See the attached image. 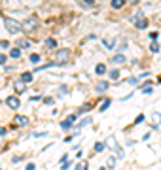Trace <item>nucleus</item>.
<instances>
[{"mask_svg":"<svg viewBox=\"0 0 161 170\" xmlns=\"http://www.w3.org/2000/svg\"><path fill=\"white\" fill-rule=\"evenodd\" d=\"M108 168H114V166H116V157H108Z\"/></svg>","mask_w":161,"mask_h":170,"instance_id":"nucleus-20","label":"nucleus"},{"mask_svg":"<svg viewBox=\"0 0 161 170\" xmlns=\"http://www.w3.org/2000/svg\"><path fill=\"white\" fill-rule=\"evenodd\" d=\"M82 4H85V6H93V4H95V0H82Z\"/></svg>","mask_w":161,"mask_h":170,"instance_id":"nucleus-27","label":"nucleus"},{"mask_svg":"<svg viewBox=\"0 0 161 170\" xmlns=\"http://www.w3.org/2000/svg\"><path fill=\"white\" fill-rule=\"evenodd\" d=\"M6 132H8L6 128H4V127H0V136H4V134H6Z\"/></svg>","mask_w":161,"mask_h":170,"instance_id":"nucleus-35","label":"nucleus"},{"mask_svg":"<svg viewBox=\"0 0 161 170\" xmlns=\"http://www.w3.org/2000/svg\"><path fill=\"white\" fill-rule=\"evenodd\" d=\"M30 61H32V63H40V55L38 53H32V55H30Z\"/></svg>","mask_w":161,"mask_h":170,"instance_id":"nucleus-24","label":"nucleus"},{"mask_svg":"<svg viewBox=\"0 0 161 170\" xmlns=\"http://www.w3.org/2000/svg\"><path fill=\"white\" fill-rule=\"evenodd\" d=\"M99 170H106V168H104V166H101V168H99Z\"/></svg>","mask_w":161,"mask_h":170,"instance_id":"nucleus-36","label":"nucleus"},{"mask_svg":"<svg viewBox=\"0 0 161 170\" xmlns=\"http://www.w3.org/2000/svg\"><path fill=\"white\" fill-rule=\"evenodd\" d=\"M150 117H152V121H154V128H159V127H161V113L155 112V113H152Z\"/></svg>","mask_w":161,"mask_h":170,"instance_id":"nucleus-7","label":"nucleus"},{"mask_svg":"<svg viewBox=\"0 0 161 170\" xmlns=\"http://www.w3.org/2000/svg\"><path fill=\"white\" fill-rule=\"evenodd\" d=\"M12 125L13 127H25V125H29V117H25V115H13Z\"/></svg>","mask_w":161,"mask_h":170,"instance_id":"nucleus-4","label":"nucleus"},{"mask_svg":"<svg viewBox=\"0 0 161 170\" xmlns=\"http://www.w3.org/2000/svg\"><path fill=\"white\" fill-rule=\"evenodd\" d=\"M131 2H137V0H131Z\"/></svg>","mask_w":161,"mask_h":170,"instance_id":"nucleus-37","label":"nucleus"},{"mask_svg":"<svg viewBox=\"0 0 161 170\" xmlns=\"http://www.w3.org/2000/svg\"><path fill=\"white\" fill-rule=\"evenodd\" d=\"M108 106H110V100H106L104 104H101V112H104V110H108Z\"/></svg>","mask_w":161,"mask_h":170,"instance_id":"nucleus-26","label":"nucleus"},{"mask_svg":"<svg viewBox=\"0 0 161 170\" xmlns=\"http://www.w3.org/2000/svg\"><path fill=\"white\" fill-rule=\"evenodd\" d=\"M10 57H12V59H19V57H21V49H19V47H12Z\"/></svg>","mask_w":161,"mask_h":170,"instance_id":"nucleus-9","label":"nucleus"},{"mask_svg":"<svg viewBox=\"0 0 161 170\" xmlns=\"http://www.w3.org/2000/svg\"><path fill=\"white\" fill-rule=\"evenodd\" d=\"M21 81H23V83H30V81H32V74H30V72L21 74Z\"/></svg>","mask_w":161,"mask_h":170,"instance_id":"nucleus-11","label":"nucleus"},{"mask_svg":"<svg viewBox=\"0 0 161 170\" xmlns=\"http://www.w3.org/2000/svg\"><path fill=\"white\" fill-rule=\"evenodd\" d=\"M6 104L12 108V110H17V108L21 106V102H19L17 96H8V98H6Z\"/></svg>","mask_w":161,"mask_h":170,"instance_id":"nucleus-6","label":"nucleus"},{"mask_svg":"<svg viewBox=\"0 0 161 170\" xmlns=\"http://www.w3.org/2000/svg\"><path fill=\"white\" fill-rule=\"evenodd\" d=\"M150 49H152V53H157V51H159V44H157V42H152Z\"/></svg>","mask_w":161,"mask_h":170,"instance_id":"nucleus-21","label":"nucleus"},{"mask_svg":"<svg viewBox=\"0 0 161 170\" xmlns=\"http://www.w3.org/2000/svg\"><path fill=\"white\" fill-rule=\"evenodd\" d=\"M19 47H25V49H27L29 47V45H30V42H29V40H25V38H21V40H19Z\"/></svg>","mask_w":161,"mask_h":170,"instance_id":"nucleus-17","label":"nucleus"},{"mask_svg":"<svg viewBox=\"0 0 161 170\" xmlns=\"http://www.w3.org/2000/svg\"><path fill=\"white\" fill-rule=\"evenodd\" d=\"M112 61H114L116 64H123V63H125V55H114Z\"/></svg>","mask_w":161,"mask_h":170,"instance_id":"nucleus-12","label":"nucleus"},{"mask_svg":"<svg viewBox=\"0 0 161 170\" xmlns=\"http://www.w3.org/2000/svg\"><path fill=\"white\" fill-rule=\"evenodd\" d=\"M95 72H97V74H99V76H102V74H106V66H104V64H102V63H99V64L95 66Z\"/></svg>","mask_w":161,"mask_h":170,"instance_id":"nucleus-10","label":"nucleus"},{"mask_svg":"<svg viewBox=\"0 0 161 170\" xmlns=\"http://www.w3.org/2000/svg\"><path fill=\"white\" fill-rule=\"evenodd\" d=\"M34 168H36V166H34V164H32V163H29V164H27V166H25V170H34Z\"/></svg>","mask_w":161,"mask_h":170,"instance_id":"nucleus-31","label":"nucleus"},{"mask_svg":"<svg viewBox=\"0 0 161 170\" xmlns=\"http://www.w3.org/2000/svg\"><path fill=\"white\" fill-rule=\"evenodd\" d=\"M21 27H23V28H27V30H34L36 27H38V19H36V17H29L27 21L21 25Z\"/></svg>","mask_w":161,"mask_h":170,"instance_id":"nucleus-5","label":"nucleus"},{"mask_svg":"<svg viewBox=\"0 0 161 170\" xmlns=\"http://www.w3.org/2000/svg\"><path fill=\"white\" fill-rule=\"evenodd\" d=\"M144 121V115H138L137 119H135V125H138V123H142Z\"/></svg>","mask_w":161,"mask_h":170,"instance_id":"nucleus-29","label":"nucleus"},{"mask_svg":"<svg viewBox=\"0 0 161 170\" xmlns=\"http://www.w3.org/2000/svg\"><path fill=\"white\" fill-rule=\"evenodd\" d=\"M4 63H6V55L0 53V64H4Z\"/></svg>","mask_w":161,"mask_h":170,"instance_id":"nucleus-33","label":"nucleus"},{"mask_svg":"<svg viewBox=\"0 0 161 170\" xmlns=\"http://www.w3.org/2000/svg\"><path fill=\"white\" fill-rule=\"evenodd\" d=\"M108 87H110V85H108V83H106V81H101V83H99V85H97V93H102V91H106V89H108Z\"/></svg>","mask_w":161,"mask_h":170,"instance_id":"nucleus-13","label":"nucleus"},{"mask_svg":"<svg viewBox=\"0 0 161 170\" xmlns=\"http://www.w3.org/2000/svg\"><path fill=\"white\" fill-rule=\"evenodd\" d=\"M123 4H125V0H112V8L114 9H119Z\"/></svg>","mask_w":161,"mask_h":170,"instance_id":"nucleus-14","label":"nucleus"},{"mask_svg":"<svg viewBox=\"0 0 161 170\" xmlns=\"http://www.w3.org/2000/svg\"><path fill=\"white\" fill-rule=\"evenodd\" d=\"M70 55H72V51H70L68 47L57 49L55 55H53V63H55V64H66V63L70 61Z\"/></svg>","mask_w":161,"mask_h":170,"instance_id":"nucleus-1","label":"nucleus"},{"mask_svg":"<svg viewBox=\"0 0 161 170\" xmlns=\"http://www.w3.org/2000/svg\"><path fill=\"white\" fill-rule=\"evenodd\" d=\"M89 123H91V117H85V119L80 121V127H85V125H89Z\"/></svg>","mask_w":161,"mask_h":170,"instance_id":"nucleus-25","label":"nucleus"},{"mask_svg":"<svg viewBox=\"0 0 161 170\" xmlns=\"http://www.w3.org/2000/svg\"><path fill=\"white\" fill-rule=\"evenodd\" d=\"M4 25H6V30H8V32H12V34H19L23 30L21 23H17L12 17H4Z\"/></svg>","mask_w":161,"mask_h":170,"instance_id":"nucleus-2","label":"nucleus"},{"mask_svg":"<svg viewBox=\"0 0 161 170\" xmlns=\"http://www.w3.org/2000/svg\"><path fill=\"white\" fill-rule=\"evenodd\" d=\"M102 44H104L106 47H114V45H116V40H102Z\"/></svg>","mask_w":161,"mask_h":170,"instance_id":"nucleus-19","label":"nucleus"},{"mask_svg":"<svg viewBox=\"0 0 161 170\" xmlns=\"http://www.w3.org/2000/svg\"><path fill=\"white\" fill-rule=\"evenodd\" d=\"M129 83H131V85L135 83V85H137V83H138V78H129Z\"/></svg>","mask_w":161,"mask_h":170,"instance_id":"nucleus-30","label":"nucleus"},{"mask_svg":"<svg viewBox=\"0 0 161 170\" xmlns=\"http://www.w3.org/2000/svg\"><path fill=\"white\" fill-rule=\"evenodd\" d=\"M44 102H46V104H53V98H51V96H46V98H44Z\"/></svg>","mask_w":161,"mask_h":170,"instance_id":"nucleus-28","label":"nucleus"},{"mask_svg":"<svg viewBox=\"0 0 161 170\" xmlns=\"http://www.w3.org/2000/svg\"><path fill=\"white\" fill-rule=\"evenodd\" d=\"M119 78V70H110V80H118Z\"/></svg>","mask_w":161,"mask_h":170,"instance_id":"nucleus-22","label":"nucleus"},{"mask_svg":"<svg viewBox=\"0 0 161 170\" xmlns=\"http://www.w3.org/2000/svg\"><path fill=\"white\" fill-rule=\"evenodd\" d=\"M46 45H48L49 49H55V47H57V42H55L53 38H49V40H46Z\"/></svg>","mask_w":161,"mask_h":170,"instance_id":"nucleus-16","label":"nucleus"},{"mask_svg":"<svg viewBox=\"0 0 161 170\" xmlns=\"http://www.w3.org/2000/svg\"><path fill=\"white\" fill-rule=\"evenodd\" d=\"M104 147H106V144H102V142H97V144H95V151H97V153L104 151Z\"/></svg>","mask_w":161,"mask_h":170,"instance_id":"nucleus-15","label":"nucleus"},{"mask_svg":"<svg viewBox=\"0 0 161 170\" xmlns=\"http://www.w3.org/2000/svg\"><path fill=\"white\" fill-rule=\"evenodd\" d=\"M15 91H17V93L25 91V83H23V81H17V83H15Z\"/></svg>","mask_w":161,"mask_h":170,"instance_id":"nucleus-18","label":"nucleus"},{"mask_svg":"<svg viewBox=\"0 0 161 170\" xmlns=\"http://www.w3.org/2000/svg\"><path fill=\"white\" fill-rule=\"evenodd\" d=\"M76 119H78V115H70V117H68V121H70V123H74Z\"/></svg>","mask_w":161,"mask_h":170,"instance_id":"nucleus-34","label":"nucleus"},{"mask_svg":"<svg viewBox=\"0 0 161 170\" xmlns=\"http://www.w3.org/2000/svg\"><path fill=\"white\" fill-rule=\"evenodd\" d=\"M70 125H72V123H70L68 119H66V121H63V123H61V128H65V131H68V128H70Z\"/></svg>","mask_w":161,"mask_h":170,"instance_id":"nucleus-23","label":"nucleus"},{"mask_svg":"<svg viewBox=\"0 0 161 170\" xmlns=\"http://www.w3.org/2000/svg\"><path fill=\"white\" fill-rule=\"evenodd\" d=\"M0 45H2V47H10V42H6V40H2V42H0Z\"/></svg>","mask_w":161,"mask_h":170,"instance_id":"nucleus-32","label":"nucleus"},{"mask_svg":"<svg viewBox=\"0 0 161 170\" xmlns=\"http://www.w3.org/2000/svg\"><path fill=\"white\" fill-rule=\"evenodd\" d=\"M133 21H135V27H137L138 30H142V28L148 27V21L144 19V13H142V12H137V13H135V19H133Z\"/></svg>","mask_w":161,"mask_h":170,"instance_id":"nucleus-3","label":"nucleus"},{"mask_svg":"<svg viewBox=\"0 0 161 170\" xmlns=\"http://www.w3.org/2000/svg\"><path fill=\"white\" fill-rule=\"evenodd\" d=\"M87 168H89V163L87 161H78L76 166H74V170H87Z\"/></svg>","mask_w":161,"mask_h":170,"instance_id":"nucleus-8","label":"nucleus"}]
</instances>
